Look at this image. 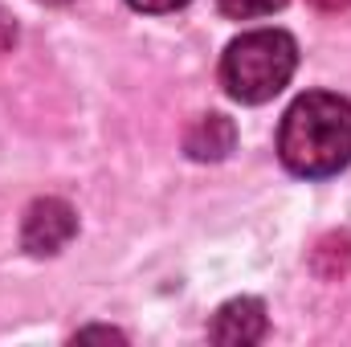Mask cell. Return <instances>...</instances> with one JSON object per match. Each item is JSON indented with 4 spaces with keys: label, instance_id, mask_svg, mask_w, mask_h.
<instances>
[{
    "label": "cell",
    "instance_id": "7a4b0ae2",
    "mask_svg": "<svg viewBox=\"0 0 351 347\" xmlns=\"http://www.w3.org/2000/svg\"><path fill=\"white\" fill-rule=\"evenodd\" d=\"M298 66V45L282 29H254L241 33L225 58H221V82L237 102H269L278 90L294 78Z\"/></svg>",
    "mask_w": 351,
    "mask_h": 347
},
{
    "label": "cell",
    "instance_id": "5b68a950",
    "mask_svg": "<svg viewBox=\"0 0 351 347\" xmlns=\"http://www.w3.org/2000/svg\"><path fill=\"white\" fill-rule=\"evenodd\" d=\"M233 143H237V131L225 115H200L184 135V152L192 160H225Z\"/></svg>",
    "mask_w": 351,
    "mask_h": 347
},
{
    "label": "cell",
    "instance_id": "8992f818",
    "mask_svg": "<svg viewBox=\"0 0 351 347\" xmlns=\"http://www.w3.org/2000/svg\"><path fill=\"white\" fill-rule=\"evenodd\" d=\"M286 0H221V12L233 16V21H258V16H269L278 12Z\"/></svg>",
    "mask_w": 351,
    "mask_h": 347
},
{
    "label": "cell",
    "instance_id": "6da1fadb",
    "mask_svg": "<svg viewBox=\"0 0 351 347\" xmlns=\"http://www.w3.org/2000/svg\"><path fill=\"white\" fill-rule=\"evenodd\" d=\"M278 156L294 176L323 180L351 164V102L315 90L290 102L278 131Z\"/></svg>",
    "mask_w": 351,
    "mask_h": 347
},
{
    "label": "cell",
    "instance_id": "277c9868",
    "mask_svg": "<svg viewBox=\"0 0 351 347\" xmlns=\"http://www.w3.org/2000/svg\"><path fill=\"white\" fill-rule=\"evenodd\" d=\"M208 339L217 344H258L265 339V307L258 298H233L225 302L213 323H208Z\"/></svg>",
    "mask_w": 351,
    "mask_h": 347
},
{
    "label": "cell",
    "instance_id": "9c48e42d",
    "mask_svg": "<svg viewBox=\"0 0 351 347\" xmlns=\"http://www.w3.org/2000/svg\"><path fill=\"white\" fill-rule=\"evenodd\" d=\"M311 4H315V8H323V12H343L351 0H311Z\"/></svg>",
    "mask_w": 351,
    "mask_h": 347
},
{
    "label": "cell",
    "instance_id": "30bf717a",
    "mask_svg": "<svg viewBox=\"0 0 351 347\" xmlns=\"http://www.w3.org/2000/svg\"><path fill=\"white\" fill-rule=\"evenodd\" d=\"M41 4H70V0H41Z\"/></svg>",
    "mask_w": 351,
    "mask_h": 347
},
{
    "label": "cell",
    "instance_id": "3957f363",
    "mask_svg": "<svg viewBox=\"0 0 351 347\" xmlns=\"http://www.w3.org/2000/svg\"><path fill=\"white\" fill-rule=\"evenodd\" d=\"M78 233V213L58 200V196H45V200H33L29 213H25V225H21V241L33 258H49L58 254L62 246H70V237Z\"/></svg>",
    "mask_w": 351,
    "mask_h": 347
},
{
    "label": "cell",
    "instance_id": "ba28073f",
    "mask_svg": "<svg viewBox=\"0 0 351 347\" xmlns=\"http://www.w3.org/2000/svg\"><path fill=\"white\" fill-rule=\"evenodd\" d=\"M131 8H139V12H176V8H184L188 0H127Z\"/></svg>",
    "mask_w": 351,
    "mask_h": 347
},
{
    "label": "cell",
    "instance_id": "52a82bcc",
    "mask_svg": "<svg viewBox=\"0 0 351 347\" xmlns=\"http://www.w3.org/2000/svg\"><path fill=\"white\" fill-rule=\"evenodd\" d=\"M12 45H16V21L0 8V58H4V53H12Z\"/></svg>",
    "mask_w": 351,
    "mask_h": 347
}]
</instances>
